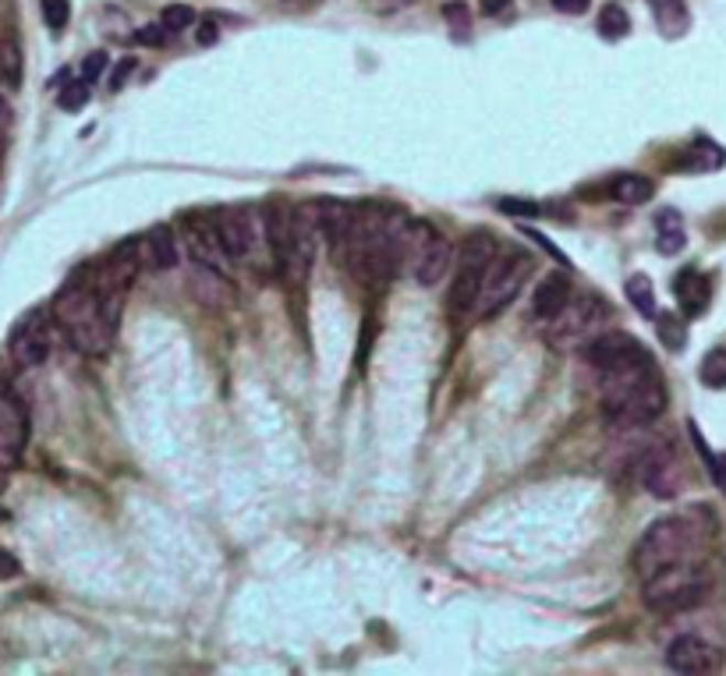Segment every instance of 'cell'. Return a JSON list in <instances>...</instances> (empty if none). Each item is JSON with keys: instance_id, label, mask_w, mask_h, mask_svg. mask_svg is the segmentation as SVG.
Returning a JSON list of instances; mask_svg holds the SVG:
<instances>
[{"instance_id": "484cf974", "label": "cell", "mask_w": 726, "mask_h": 676, "mask_svg": "<svg viewBox=\"0 0 726 676\" xmlns=\"http://www.w3.org/2000/svg\"><path fill=\"white\" fill-rule=\"evenodd\" d=\"M691 428V439L698 443V450H702V460H705V468H708V475H713V482L719 486V492L726 497V454H713L705 447V439L698 436V428L695 425H687Z\"/></svg>"}, {"instance_id": "f546056e", "label": "cell", "mask_w": 726, "mask_h": 676, "mask_svg": "<svg viewBox=\"0 0 726 676\" xmlns=\"http://www.w3.org/2000/svg\"><path fill=\"white\" fill-rule=\"evenodd\" d=\"M19 78V54H14V46L0 43V81H14Z\"/></svg>"}, {"instance_id": "d6986e66", "label": "cell", "mask_w": 726, "mask_h": 676, "mask_svg": "<svg viewBox=\"0 0 726 676\" xmlns=\"http://www.w3.org/2000/svg\"><path fill=\"white\" fill-rule=\"evenodd\" d=\"M655 185L649 177L641 174H617L614 181H609V199L620 203V206H641L652 199Z\"/></svg>"}, {"instance_id": "e0dca14e", "label": "cell", "mask_w": 726, "mask_h": 676, "mask_svg": "<svg viewBox=\"0 0 726 676\" xmlns=\"http://www.w3.org/2000/svg\"><path fill=\"white\" fill-rule=\"evenodd\" d=\"M673 294H676V305H681L684 316H702L708 308V298H713V287H708V276L698 273V270H684L676 273L673 280Z\"/></svg>"}, {"instance_id": "ba28073f", "label": "cell", "mask_w": 726, "mask_h": 676, "mask_svg": "<svg viewBox=\"0 0 726 676\" xmlns=\"http://www.w3.org/2000/svg\"><path fill=\"white\" fill-rule=\"evenodd\" d=\"M492 255H497V241L489 235H468L465 244L457 249L454 259V280H451V294H447V312L454 319L475 312L478 291H483V280Z\"/></svg>"}, {"instance_id": "6da1fadb", "label": "cell", "mask_w": 726, "mask_h": 676, "mask_svg": "<svg viewBox=\"0 0 726 676\" xmlns=\"http://www.w3.org/2000/svg\"><path fill=\"white\" fill-rule=\"evenodd\" d=\"M599 393H603V418L614 428L652 425L667 411V386L652 355L627 361L620 369L599 372Z\"/></svg>"}, {"instance_id": "7402d4cb", "label": "cell", "mask_w": 726, "mask_h": 676, "mask_svg": "<svg viewBox=\"0 0 726 676\" xmlns=\"http://www.w3.org/2000/svg\"><path fill=\"white\" fill-rule=\"evenodd\" d=\"M627 302H631L646 319H655V291L646 273H635L627 280Z\"/></svg>"}, {"instance_id": "cb8c5ba5", "label": "cell", "mask_w": 726, "mask_h": 676, "mask_svg": "<svg viewBox=\"0 0 726 676\" xmlns=\"http://www.w3.org/2000/svg\"><path fill=\"white\" fill-rule=\"evenodd\" d=\"M596 29L603 32V40H624L627 32H631V19H627V11L620 4H606L599 11Z\"/></svg>"}, {"instance_id": "e575fe53", "label": "cell", "mask_w": 726, "mask_h": 676, "mask_svg": "<svg viewBox=\"0 0 726 676\" xmlns=\"http://www.w3.org/2000/svg\"><path fill=\"white\" fill-rule=\"evenodd\" d=\"M19 574H22L19 556H11L8 549H0V581H8V577H19Z\"/></svg>"}, {"instance_id": "ab89813d", "label": "cell", "mask_w": 726, "mask_h": 676, "mask_svg": "<svg viewBox=\"0 0 726 676\" xmlns=\"http://www.w3.org/2000/svg\"><path fill=\"white\" fill-rule=\"evenodd\" d=\"M4 121H8V100L0 96V124H4Z\"/></svg>"}, {"instance_id": "44dd1931", "label": "cell", "mask_w": 726, "mask_h": 676, "mask_svg": "<svg viewBox=\"0 0 726 676\" xmlns=\"http://www.w3.org/2000/svg\"><path fill=\"white\" fill-rule=\"evenodd\" d=\"M687 244V235H684V223L676 217L673 209H663L655 217V249L663 255H676Z\"/></svg>"}, {"instance_id": "f1b7e54d", "label": "cell", "mask_w": 726, "mask_h": 676, "mask_svg": "<svg viewBox=\"0 0 726 676\" xmlns=\"http://www.w3.org/2000/svg\"><path fill=\"white\" fill-rule=\"evenodd\" d=\"M57 103H61V110H82L89 103V81H72L68 89H61Z\"/></svg>"}, {"instance_id": "60d3db41", "label": "cell", "mask_w": 726, "mask_h": 676, "mask_svg": "<svg viewBox=\"0 0 726 676\" xmlns=\"http://www.w3.org/2000/svg\"><path fill=\"white\" fill-rule=\"evenodd\" d=\"M387 4H398V8H404V4H411V0H387Z\"/></svg>"}, {"instance_id": "4fadbf2b", "label": "cell", "mask_w": 726, "mask_h": 676, "mask_svg": "<svg viewBox=\"0 0 726 676\" xmlns=\"http://www.w3.org/2000/svg\"><path fill=\"white\" fill-rule=\"evenodd\" d=\"M29 443V415L22 401L11 390L0 386V465L11 468L19 465V457Z\"/></svg>"}, {"instance_id": "5bb4252c", "label": "cell", "mask_w": 726, "mask_h": 676, "mask_svg": "<svg viewBox=\"0 0 726 676\" xmlns=\"http://www.w3.org/2000/svg\"><path fill=\"white\" fill-rule=\"evenodd\" d=\"M603 316H606V305L596 298V294H582V298H571L564 308H560V316L553 319L550 337L556 344L585 340L592 334V326H596Z\"/></svg>"}, {"instance_id": "d4e9b609", "label": "cell", "mask_w": 726, "mask_h": 676, "mask_svg": "<svg viewBox=\"0 0 726 676\" xmlns=\"http://www.w3.org/2000/svg\"><path fill=\"white\" fill-rule=\"evenodd\" d=\"M698 379L708 390H726V348H716V351H708L702 358Z\"/></svg>"}, {"instance_id": "7c38bea8", "label": "cell", "mask_w": 726, "mask_h": 676, "mask_svg": "<svg viewBox=\"0 0 726 676\" xmlns=\"http://www.w3.org/2000/svg\"><path fill=\"white\" fill-rule=\"evenodd\" d=\"M667 666L673 673H687V676H702V673H716L723 666V652L716 645H708L698 634H681L670 641L667 648Z\"/></svg>"}, {"instance_id": "74e56055", "label": "cell", "mask_w": 726, "mask_h": 676, "mask_svg": "<svg viewBox=\"0 0 726 676\" xmlns=\"http://www.w3.org/2000/svg\"><path fill=\"white\" fill-rule=\"evenodd\" d=\"M510 4H514V0H486L483 11L486 14H510Z\"/></svg>"}, {"instance_id": "9a60e30c", "label": "cell", "mask_w": 726, "mask_h": 676, "mask_svg": "<svg viewBox=\"0 0 726 676\" xmlns=\"http://www.w3.org/2000/svg\"><path fill=\"white\" fill-rule=\"evenodd\" d=\"M649 351L631 334H603V337H592L585 344V361L596 372H609V369H620L627 361H638L646 358Z\"/></svg>"}, {"instance_id": "603a6c76", "label": "cell", "mask_w": 726, "mask_h": 676, "mask_svg": "<svg viewBox=\"0 0 726 676\" xmlns=\"http://www.w3.org/2000/svg\"><path fill=\"white\" fill-rule=\"evenodd\" d=\"M655 334H659V340H663L670 351H684L687 326H684L681 316H673V312H655Z\"/></svg>"}, {"instance_id": "ffe728a7", "label": "cell", "mask_w": 726, "mask_h": 676, "mask_svg": "<svg viewBox=\"0 0 726 676\" xmlns=\"http://www.w3.org/2000/svg\"><path fill=\"white\" fill-rule=\"evenodd\" d=\"M142 244H145V266L171 270L177 262V244H174L171 227H153L150 235L142 238Z\"/></svg>"}, {"instance_id": "277c9868", "label": "cell", "mask_w": 726, "mask_h": 676, "mask_svg": "<svg viewBox=\"0 0 726 676\" xmlns=\"http://www.w3.org/2000/svg\"><path fill=\"white\" fill-rule=\"evenodd\" d=\"M262 220H267V244L277 259V270L291 284H305V276L312 270V252H316L319 220L308 217L305 209L291 206L288 199H273L262 209Z\"/></svg>"}, {"instance_id": "8d00e7d4", "label": "cell", "mask_w": 726, "mask_h": 676, "mask_svg": "<svg viewBox=\"0 0 726 676\" xmlns=\"http://www.w3.org/2000/svg\"><path fill=\"white\" fill-rule=\"evenodd\" d=\"M588 4H592V0H553V8L560 14H585Z\"/></svg>"}, {"instance_id": "ac0fdd59", "label": "cell", "mask_w": 726, "mask_h": 676, "mask_svg": "<svg viewBox=\"0 0 726 676\" xmlns=\"http://www.w3.org/2000/svg\"><path fill=\"white\" fill-rule=\"evenodd\" d=\"M652 14H655V29L663 32L667 40H681L691 29V11L684 0H649Z\"/></svg>"}, {"instance_id": "d6a6232c", "label": "cell", "mask_w": 726, "mask_h": 676, "mask_svg": "<svg viewBox=\"0 0 726 676\" xmlns=\"http://www.w3.org/2000/svg\"><path fill=\"white\" fill-rule=\"evenodd\" d=\"M139 64L131 61V57H124V61H118V68H113V75H110V92H118V89H124V81H128V75L136 72Z\"/></svg>"}, {"instance_id": "52a82bcc", "label": "cell", "mask_w": 726, "mask_h": 676, "mask_svg": "<svg viewBox=\"0 0 726 676\" xmlns=\"http://www.w3.org/2000/svg\"><path fill=\"white\" fill-rule=\"evenodd\" d=\"M708 591V570L698 559H684L646 577V606L655 613H684L695 609Z\"/></svg>"}, {"instance_id": "7a4b0ae2", "label": "cell", "mask_w": 726, "mask_h": 676, "mask_svg": "<svg viewBox=\"0 0 726 676\" xmlns=\"http://www.w3.org/2000/svg\"><path fill=\"white\" fill-rule=\"evenodd\" d=\"M54 323L61 326V334L72 340V348L89 358H100L113 348L118 323L110 319L100 291H96L93 266L64 280V287L54 298Z\"/></svg>"}, {"instance_id": "1f68e13d", "label": "cell", "mask_w": 726, "mask_h": 676, "mask_svg": "<svg viewBox=\"0 0 726 676\" xmlns=\"http://www.w3.org/2000/svg\"><path fill=\"white\" fill-rule=\"evenodd\" d=\"M104 68H107V54H104V51L89 54L86 64H82V81H96V78L104 75Z\"/></svg>"}, {"instance_id": "30bf717a", "label": "cell", "mask_w": 726, "mask_h": 676, "mask_svg": "<svg viewBox=\"0 0 726 676\" xmlns=\"http://www.w3.org/2000/svg\"><path fill=\"white\" fill-rule=\"evenodd\" d=\"M670 443H655L646 454L638 457V475H641V486H646L652 497L659 500H673L681 492L684 482V471H681V460Z\"/></svg>"}, {"instance_id": "8992f818", "label": "cell", "mask_w": 726, "mask_h": 676, "mask_svg": "<svg viewBox=\"0 0 726 676\" xmlns=\"http://www.w3.org/2000/svg\"><path fill=\"white\" fill-rule=\"evenodd\" d=\"M535 270V255L524 252V249H497V255H492L489 270H486V280H483V291H478V302H475V312L483 319H492L500 316V312L518 298L524 280L532 276Z\"/></svg>"}, {"instance_id": "5b68a950", "label": "cell", "mask_w": 726, "mask_h": 676, "mask_svg": "<svg viewBox=\"0 0 726 676\" xmlns=\"http://www.w3.org/2000/svg\"><path fill=\"white\" fill-rule=\"evenodd\" d=\"M451 241L429 223L404 220L398 230V270H408L419 287H436L451 270Z\"/></svg>"}, {"instance_id": "836d02e7", "label": "cell", "mask_w": 726, "mask_h": 676, "mask_svg": "<svg viewBox=\"0 0 726 676\" xmlns=\"http://www.w3.org/2000/svg\"><path fill=\"white\" fill-rule=\"evenodd\" d=\"M500 209H503V212H514V217H535V212H539L535 203H524V199H503Z\"/></svg>"}, {"instance_id": "4316f807", "label": "cell", "mask_w": 726, "mask_h": 676, "mask_svg": "<svg viewBox=\"0 0 726 676\" xmlns=\"http://www.w3.org/2000/svg\"><path fill=\"white\" fill-rule=\"evenodd\" d=\"M163 29L167 32H185L188 25H195V11L188 4H167V11H163Z\"/></svg>"}, {"instance_id": "f35d334b", "label": "cell", "mask_w": 726, "mask_h": 676, "mask_svg": "<svg viewBox=\"0 0 726 676\" xmlns=\"http://www.w3.org/2000/svg\"><path fill=\"white\" fill-rule=\"evenodd\" d=\"M199 43H203V46L217 43V25H213V22H203V25H199Z\"/></svg>"}, {"instance_id": "4dcf8cb0", "label": "cell", "mask_w": 726, "mask_h": 676, "mask_svg": "<svg viewBox=\"0 0 726 676\" xmlns=\"http://www.w3.org/2000/svg\"><path fill=\"white\" fill-rule=\"evenodd\" d=\"M167 36H171V32L163 29V22H160V25L139 29V32H136V43H142V46H163V43H167Z\"/></svg>"}, {"instance_id": "3957f363", "label": "cell", "mask_w": 726, "mask_h": 676, "mask_svg": "<svg viewBox=\"0 0 726 676\" xmlns=\"http://www.w3.org/2000/svg\"><path fill=\"white\" fill-rule=\"evenodd\" d=\"M708 535H713V510L708 506H695V510H687V514H673V517H659L652 527H646V535L638 538L635 570L641 574V581H646V577L667 570L673 564L695 559Z\"/></svg>"}, {"instance_id": "9c48e42d", "label": "cell", "mask_w": 726, "mask_h": 676, "mask_svg": "<svg viewBox=\"0 0 726 676\" xmlns=\"http://www.w3.org/2000/svg\"><path fill=\"white\" fill-rule=\"evenodd\" d=\"M213 230H217L227 259H252L259 252V244L267 241V220H262V212L249 206L220 209L217 217H213Z\"/></svg>"}, {"instance_id": "d590c367", "label": "cell", "mask_w": 726, "mask_h": 676, "mask_svg": "<svg viewBox=\"0 0 726 676\" xmlns=\"http://www.w3.org/2000/svg\"><path fill=\"white\" fill-rule=\"evenodd\" d=\"M443 19L454 22L460 32H465V25H468V11H465V4H447V8H443Z\"/></svg>"}, {"instance_id": "2e32d148", "label": "cell", "mask_w": 726, "mask_h": 676, "mask_svg": "<svg viewBox=\"0 0 726 676\" xmlns=\"http://www.w3.org/2000/svg\"><path fill=\"white\" fill-rule=\"evenodd\" d=\"M571 302V280L564 273H546L532 291V302H528V316L535 323H553L560 316V308Z\"/></svg>"}, {"instance_id": "8fae6325", "label": "cell", "mask_w": 726, "mask_h": 676, "mask_svg": "<svg viewBox=\"0 0 726 676\" xmlns=\"http://www.w3.org/2000/svg\"><path fill=\"white\" fill-rule=\"evenodd\" d=\"M11 358L22 369H36L51 358V323L43 312H29V316L11 329Z\"/></svg>"}, {"instance_id": "83f0119b", "label": "cell", "mask_w": 726, "mask_h": 676, "mask_svg": "<svg viewBox=\"0 0 726 676\" xmlns=\"http://www.w3.org/2000/svg\"><path fill=\"white\" fill-rule=\"evenodd\" d=\"M68 19H72L68 0H43V22H46V29L61 32L64 25H68Z\"/></svg>"}]
</instances>
